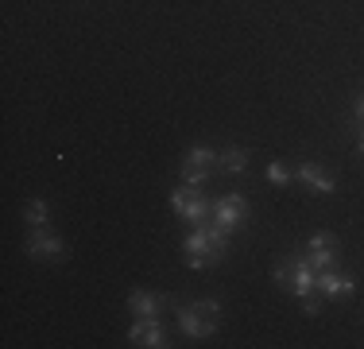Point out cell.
Instances as JSON below:
<instances>
[{
	"instance_id": "cell-1",
	"label": "cell",
	"mask_w": 364,
	"mask_h": 349,
	"mask_svg": "<svg viewBox=\"0 0 364 349\" xmlns=\"http://www.w3.org/2000/svg\"><path fill=\"white\" fill-rule=\"evenodd\" d=\"M171 206H175V209H178V217H182V222H190L194 229H205V225H210V202H205V198H198V190H194V187L175 190Z\"/></svg>"
},
{
	"instance_id": "cell-2",
	"label": "cell",
	"mask_w": 364,
	"mask_h": 349,
	"mask_svg": "<svg viewBox=\"0 0 364 349\" xmlns=\"http://www.w3.org/2000/svg\"><path fill=\"white\" fill-rule=\"evenodd\" d=\"M178 326L186 330L190 338H205L213 326H218V303H194L178 314Z\"/></svg>"
},
{
	"instance_id": "cell-3",
	"label": "cell",
	"mask_w": 364,
	"mask_h": 349,
	"mask_svg": "<svg viewBox=\"0 0 364 349\" xmlns=\"http://www.w3.org/2000/svg\"><path fill=\"white\" fill-rule=\"evenodd\" d=\"M240 222H245V198L229 194V198H221V202H213V225H218V229L232 233Z\"/></svg>"
},
{
	"instance_id": "cell-4",
	"label": "cell",
	"mask_w": 364,
	"mask_h": 349,
	"mask_svg": "<svg viewBox=\"0 0 364 349\" xmlns=\"http://www.w3.org/2000/svg\"><path fill=\"white\" fill-rule=\"evenodd\" d=\"M294 179L306 182L310 190H318V194H329V190H333V179H329V174L318 167V163H302V167L294 171Z\"/></svg>"
},
{
	"instance_id": "cell-5",
	"label": "cell",
	"mask_w": 364,
	"mask_h": 349,
	"mask_svg": "<svg viewBox=\"0 0 364 349\" xmlns=\"http://www.w3.org/2000/svg\"><path fill=\"white\" fill-rule=\"evenodd\" d=\"M28 252H31V256H39V260H50V256H63V241H58V237H50V233H36V237H31L28 241Z\"/></svg>"
},
{
	"instance_id": "cell-6",
	"label": "cell",
	"mask_w": 364,
	"mask_h": 349,
	"mask_svg": "<svg viewBox=\"0 0 364 349\" xmlns=\"http://www.w3.org/2000/svg\"><path fill=\"white\" fill-rule=\"evenodd\" d=\"M132 342L136 345H163V330L155 326V318H140L132 326Z\"/></svg>"
},
{
	"instance_id": "cell-7",
	"label": "cell",
	"mask_w": 364,
	"mask_h": 349,
	"mask_svg": "<svg viewBox=\"0 0 364 349\" xmlns=\"http://www.w3.org/2000/svg\"><path fill=\"white\" fill-rule=\"evenodd\" d=\"M318 287H322V295H353V279L349 276H337V272H322L318 276Z\"/></svg>"
},
{
	"instance_id": "cell-8",
	"label": "cell",
	"mask_w": 364,
	"mask_h": 349,
	"mask_svg": "<svg viewBox=\"0 0 364 349\" xmlns=\"http://www.w3.org/2000/svg\"><path fill=\"white\" fill-rule=\"evenodd\" d=\"M314 283H318V279H314V272H310V264H302V260H299L294 272H291V291L299 295V299H306V295L314 291Z\"/></svg>"
},
{
	"instance_id": "cell-9",
	"label": "cell",
	"mask_w": 364,
	"mask_h": 349,
	"mask_svg": "<svg viewBox=\"0 0 364 349\" xmlns=\"http://www.w3.org/2000/svg\"><path fill=\"white\" fill-rule=\"evenodd\" d=\"M218 163H221V167L229 171V174H237V171L248 167V152H240V147H229V152L218 155Z\"/></svg>"
},
{
	"instance_id": "cell-10",
	"label": "cell",
	"mask_w": 364,
	"mask_h": 349,
	"mask_svg": "<svg viewBox=\"0 0 364 349\" xmlns=\"http://www.w3.org/2000/svg\"><path fill=\"white\" fill-rule=\"evenodd\" d=\"M132 311L140 314V318H155L159 299H155V295H147V291H136V295H132Z\"/></svg>"
},
{
	"instance_id": "cell-11",
	"label": "cell",
	"mask_w": 364,
	"mask_h": 349,
	"mask_svg": "<svg viewBox=\"0 0 364 349\" xmlns=\"http://www.w3.org/2000/svg\"><path fill=\"white\" fill-rule=\"evenodd\" d=\"M213 160H218V155H213L210 147H194V152L186 155V163H190V167H210Z\"/></svg>"
},
{
	"instance_id": "cell-12",
	"label": "cell",
	"mask_w": 364,
	"mask_h": 349,
	"mask_svg": "<svg viewBox=\"0 0 364 349\" xmlns=\"http://www.w3.org/2000/svg\"><path fill=\"white\" fill-rule=\"evenodd\" d=\"M182 182L198 190V187L205 182V167H190V163H186V167H182Z\"/></svg>"
},
{
	"instance_id": "cell-13",
	"label": "cell",
	"mask_w": 364,
	"mask_h": 349,
	"mask_svg": "<svg viewBox=\"0 0 364 349\" xmlns=\"http://www.w3.org/2000/svg\"><path fill=\"white\" fill-rule=\"evenodd\" d=\"M329 249H337L333 233H314V237H310V252H329Z\"/></svg>"
},
{
	"instance_id": "cell-14",
	"label": "cell",
	"mask_w": 364,
	"mask_h": 349,
	"mask_svg": "<svg viewBox=\"0 0 364 349\" xmlns=\"http://www.w3.org/2000/svg\"><path fill=\"white\" fill-rule=\"evenodd\" d=\"M23 214H28L31 225H43V222H47V202H39V198H36V202H28V209H23Z\"/></svg>"
},
{
	"instance_id": "cell-15",
	"label": "cell",
	"mask_w": 364,
	"mask_h": 349,
	"mask_svg": "<svg viewBox=\"0 0 364 349\" xmlns=\"http://www.w3.org/2000/svg\"><path fill=\"white\" fill-rule=\"evenodd\" d=\"M267 179H272V182H279V187H283V182L291 179V171L283 167V163H272V167H267Z\"/></svg>"
},
{
	"instance_id": "cell-16",
	"label": "cell",
	"mask_w": 364,
	"mask_h": 349,
	"mask_svg": "<svg viewBox=\"0 0 364 349\" xmlns=\"http://www.w3.org/2000/svg\"><path fill=\"white\" fill-rule=\"evenodd\" d=\"M329 264H333V252H310V268H322L326 272Z\"/></svg>"
},
{
	"instance_id": "cell-17",
	"label": "cell",
	"mask_w": 364,
	"mask_h": 349,
	"mask_svg": "<svg viewBox=\"0 0 364 349\" xmlns=\"http://www.w3.org/2000/svg\"><path fill=\"white\" fill-rule=\"evenodd\" d=\"M291 272H294V264H279V268H275V283L291 287Z\"/></svg>"
},
{
	"instance_id": "cell-18",
	"label": "cell",
	"mask_w": 364,
	"mask_h": 349,
	"mask_svg": "<svg viewBox=\"0 0 364 349\" xmlns=\"http://www.w3.org/2000/svg\"><path fill=\"white\" fill-rule=\"evenodd\" d=\"M302 311H306V314H318L322 307H318V299H310V295H306V303H302Z\"/></svg>"
},
{
	"instance_id": "cell-19",
	"label": "cell",
	"mask_w": 364,
	"mask_h": 349,
	"mask_svg": "<svg viewBox=\"0 0 364 349\" xmlns=\"http://www.w3.org/2000/svg\"><path fill=\"white\" fill-rule=\"evenodd\" d=\"M353 113H357V120H360V125H364V93H360V98H357V105H353Z\"/></svg>"
},
{
	"instance_id": "cell-20",
	"label": "cell",
	"mask_w": 364,
	"mask_h": 349,
	"mask_svg": "<svg viewBox=\"0 0 364 349\" xmlns=\"http://www.w3.org/2000/svg\"><path fill=\"white\" fill-rule=\"evenodd\" d=\"M360 152H364V136H360Z\"/></svg>"
}]
</instances>
